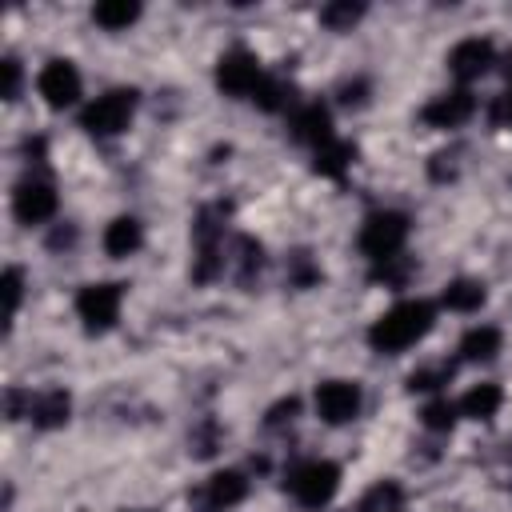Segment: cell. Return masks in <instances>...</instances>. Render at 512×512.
Instances as JSON below:
<instances>
[{
	"mask_svg": "<svg viewBox=\"0 0 512 512\" xmlns=\"http://www.w3.org/2000/svg\"><path fill=\"white\" fill-rule=\"evenodd\" d=\"M432 320H436V308H432L428 300H404V304L388 308V312L368 328V344H372L376 352H404V348H412L416 340L428 336Z\"/></svg>",
	"mask_w": 512,
	"mask_h": 512,
	"instance_id": "obj_1",
	"label": "cell"
},
{
	"mask_svg": "<svg viewBox=\"0 0 512 512\" xmlns=\"http://www.w3.org/2000/svg\"><path fill=\"white\" fill-rule=\"evenodd\" d=\"M404 240H408V216L404 212H372L360 228V252L376 264L400 256Z\"/></svg>",
	"mask_w": 512,
	"mask_h": 512,
	"instance_id": "obj_2",
	"label": "cell"
},
{
	"mask_svg": "<svg viewBox=\"0 0 512 512\" xmlns=\"http://www.w3.org/2000/svg\"><path fill=\"white\" fill-rule=\"evenodd\" d=\"M132 112H136V92H132V88H112V92L96 96V100L84 108L80 124H84L92 136H116V132H124V128L132 124Z\"/></svg>",
	"mask_w": 512,
	"mask_h": 512,
	"instance_id": "obj_3",
	"label": "cell"
},
{
	"mask_svg": "<svg viewBox=\"0 0 512 512\" xmlns=\"http://www.w3.org/2000/svg\"><path fill=\"white\" fill-rule=\"evenodd\" d=\"M288 488L304 508H324L340 488V468L332 460H308L288 472Z\"/></svg>",
	"mask_w": 512,
	"mask_h": 512,
	"instance_id": "obj_4",
	"label": "cell"
},
{
	"mask_svg": "<svg viewBox=\"0 0 512 512\" xmlns=\"http://www.w3.org/2000/svg\"><path fill=\"white\" fill-rule=\"evenodd\" d=\"M120 300H124V284H84L76 296V312L88 332H104L116 324Z\"/></svg>",
	"mask_w": 512,
	"mask_h": 512,
	"instance_id": "obj_5",
	"label": "cell"
},
{
	"mask_svg": "<svg viewBox=\"0 0 512 512\" xmlns=\"http://www.w3.org/2000/svg\"><path fill=\"white\" fill-rule=\"evenodd\" d=\"M216 84L220 92L228 96H256V88L264 84V72H260V60L244 48H232L216 60Z\"/></svg>",
	"mask_w": 512,
	"mask_h": 512,
	"instance_id": "obj_6",
	"label": "cell"
},
{
	"mask_svg": "<svg viewBox=\"0 0 512 512\" xmlns=\"http://www.w3.org/2000/svg\"><path fill=\"white\" fill-rule=\"evenodd\" d=\"M36 88L48 108H68L80 100V72L72 60H48L36 76Z\"/></svg>",
	"mask_w": 512,
	"mask_h": 512,
	"instance_id": "obj_7",
	"label": "cell"
},
{
	"mask_svg": "<svg viewBox=\"0 0 512 512\" xmlns=\"http://www.w3.org/2000/svg\"><path fill=\"white\" fill-rule=\"evenodd\" d=\"M360 404H364V396H360V384H352V380H324V384L316 388V412H320L328 424H348V420H356V416H360Z\"/></svg>",
	"mask_w": 512,
	"mask_h": 512,
	"instance_id": "obj_8",
	"label": "cell"
},
{
	"mask_svg": "<svg viewBox=\"0 0 512 512\" xmlns=\"http://www.w3.org/2000/svg\"><path fill=\"white\" fill-rule=\"evenodd\" d=\"M12 212H16V220L20 224H40V220H48L52 212H56V192H52V184L48 180H20L16 184V192H12Z\"/></svg>",
	"mask_w": 512,
	"mask_h": 512,
	"instance_id": "obj_9",
	"label": "cell"
},
{
	"mask_svg": "<svg viewBox=\"0 0 512 512\" xmlns=\"http://www.w3.org/2000/svg\"><path fill=\"white\" fill-rule=\"evenodd\" d=\"M472 112H476L472 92H468V88H456V92H440V96H432V100L424 104L420 120L432 124V128H456V124H464Z\"/></svg>",
	"mask_w": 512,
	"mask_h": 512,
	"instance_id": "obj_10",
	"label": "cell"
},
{
	"mask_svg": "<svg viewBox=\"0 0 512 512\" xmlns=\"http://www.w3.org/2000/svg\"><path fill=\"white\" fill-rule=\"evenodd\" d=\"M492 60H496V52H492V44L488 40H460L452 52H448V68H452V76L456 80H476V76H484L488 68H492Z\"/></svg>",
	"mask_w": 512,
	"mask_h": 512,
	"instance_id": "obj_11",
	"label": "cell"
},
{
	"mask_svg": "<svg viewBox=\"0 0 512 512\" xmlns=\"http://www.w3.org/2000/svg\"><path fill=\"white\" fill-rule=\"evenodd\" d=\"M244 492H248V480H244L240 472H216V476L204 484V492L196 496V504L208 508V512H224V508L240 504Z\"/></svg>",
	"mask_w": 512,
	"mask_h": 512,
	"instance_id": "obj_12",
	"label": "cell"
},
{
	"mask_svg": "<svg viewBox=\"0 0 512 512\" xmlns=\"http://www.w3.org/2000/svg\"><path fill=\"white\" fill-rule=\"evenodd\" d=\"M292 136H296L300 144L324 148V144L332 140V116H328V108H324L320 100L304 104V108H300V112L292 116Z\"/></svg>",
	"mask_w": 512,
	"mask_h": 512,
	"instance_id": "obj_13",
	"label": "cell"
},
{
	"mask_svg": "<svg viewBox=\"0 0 512 512\" xmlns=\"http://www.w3.org/2000/svg\"><path fill=\"white\" fill-rule=\"evenodd\" d=\"M28 416H32L36 428H60L72 416V396L64 388H44L28 400Z\"/></svg>",
	"mask_w": 512,
	"mask_h": 512,
	"instance_id": "obj_14",
	"label": "cell"
},
{
	"mask_svg": "<svg viewBox=\"0 0 512 512\" xmlns=\"http://www.w3.org/2000/svg\"><path fill=\"white\" fill-rule=\"evenodd\" d=\"M140 244H144V228H140V220H132V216H116V220L104 228V252H108V256H132Z\"/></svg>",
	"mask_w": 512,
	"mask_h": 512,
	"instance_id": "obj_15",
	"label": "cell"
},
{
	"mask_svg": "<svg viewBox=\"0 0 512 512\" xmlns=\"http://www.w3.org/2000/svg\"><path fill=\"white\" fill-rule=\"evenodd\" d=\"M136 16H140V4H136V0H100V4L92 8V20H96L100 28H108V32L128 28Z\"/></svg>",
	"mask_w": 512,
	"mask_h": 512,
	"instance_id": "obj_16",
	"label": "cell"
},
{
	"mask_svg": "<svg viewBox=\"0 0 512 512\" xmlns=\"http://www.w3.org/2000/svg\"><path fill=\"white\" fill-rule=\"evenodd\" d=\"M500 352V332L492 324H480V328H468L464 340H460V356L464 360H492Z\"/></svg>",
	"mask_w": 512,
	"mask_h": 512,
	"instance_id": "obj_17",
	"label": "cell"
},
{
	"mask_svg": "<svg viewBox=\"0 0 512 512\" xmlns=\"http://www.w3.org/2000/svg\"><path fill=\"white\" fill-rule=\"evenodd\" d=\"M500 388L496 384H476V388H468L464 392V400H460V412L464 416H472V420H492L496 416V408H500Z\"/></svg>",
	"mask_w": 512,
	"mask_h": 512,
	"instance_id": "obj_18",
	"label": "cell"
},
{
	"mask_svg": "<svg viewBox=\"0 0 512 512\" xmlns=\"http://www.w3.org/2000/svg\"><path fill=\"white\" fill-rule=\"evenodd\" d=\"M352 144H344V140H328L324 148H316V172L320 176H332V180H340L344 172H348V164H352Z\"/></svg>",
	"mask_w": 512,
	"mask_h": 512,
	"instance_id": "obj_19",
	"label": "cell"
},
{
	"mask_svg": "<svg viewBox=\"0 0 512 512\" xmlns=\"http://www.w3.org/2000/svg\"><path fill=\"white\" fill-rule=\"evenodd\" d=\"M484 304V284L480 280H452L444 288V308L452 312H476Z\"/></svg>",
	"mask_w": 512,
	"mask_h": 512,
	"instance_id": "obj_20",
	"label": "cell"
},
{
	"mask_svg": "<svg viewBox=\"0 0 512 512\" xmlns=\"http://www.w3.org/2000/svg\"><path fill=\"white\" fill-rule=\"evenodd\" d=\"M232 264H236V276H240V284H248L256 272H260V264H264V248L252 240V236H236L232 240Z\"/></svg>",
	"mask_w": 512,
	"mask_h": 512,
	"instance_id": "obj_21",
	"label": "cell"
},
{
	"mask_svg": "<svg viewBox=\"0 0 512 512\" xmlns=\"http://www.w3.org/2000/svg\"><path fill=\"white\" fill-rule=\"evenodd\" d=\"M400 500H404L400 484H396V480H380V484H372V488L364 492L360 512H396V508H400Z\"/></svg>",
	"mask_w": 512,
	"mask_h": 512,
	"instance_id": "obj_22",
	"label": "cell"
},
{
	"mask_svg": "<svg viewBox=\"0 0 512 512\" xmlns=\"http://www.w3.org/2000/svg\"><path fill=\"white\" fill-rule=\"evenodd\" d=\"M364 16V4H352V0H336V4H324L320 20L332 28V32H348L356 20Z\"/></svg>",
	"mask_w": 512,
	"mask_h": 512,
	"instance_id": "obj_23",
	"label": "cell"
},
{
	"mask_svg": "<svg viewBox=\"0 0 512 512\" xmlns=\"http://www.w3.org/2000/svg\"><path fill=\"white\" fill-rule=\"evenodd\" d=\"M288 92H292V88H288L284 80H268V76H264V84L256 88V96H252V100H256L264 112H280V108H288V100H292Z\"/></svg>",
	"mask_w": 512,
	"mask_h": 512,
	"instance_id": "obj_24",
	"label": "cell"
},
{
	"mask_svg": "<svg viewBox=\"0 0 512 512\" xmlns=\"http://www.w3.org/2000/svg\"><path fill=\"white\" fill-rule=\"evenodd\" d=\"M420 420H424V428H432V432H448V428L456 424V404H448V400H432V404L420 412Z\"/></svg>",
	"mask_w": 512,
	"mask_h": 512,
	"instance_id": "obj_25",
	"label": "cell"
},
{
	"mask_svg": "<svg viewBox=\"0 0 512 512\" xmlns=\"http://www.w3.org/2000/svg\"><path fill=\"white\" fill-rule=\"evenodd\" d=\"M0 288H4V316L12 320L16 308H20V292H24V272H20V268H4Z\"/></svg>",
	"mask_w": 512,
	"mask_h": 512,
	"instance_id": "obj_26",
	"label": "cell"
},
{
	"mask_svg": "<svg viewBox=\"0 0 512 512\" xmlns=\"http://www.w3.org/2000/svg\"><path fill=\"white\" fill-rule=\"evenodd\" d=\"M452 380V364H440V368H420V372H412L408 376V388L412 392H428V388H440V384H448Z\"/></svg>",
	"mask_w": 512,
	"mask_h": 512,
	"instance_id": "obj_27",
	"label": "cell"
},
{
	"mask_svg": "<svg viewBox=\"0 0 512 512\" xmlns=\"http://www.w3.org/2000/svg\"><path fill=\"white\" fill-rule=\"evenodd\" d=\"M320 272L312 268V260H308V252H296L292 256V284H300V288H308L312 280H316Z\"/></svg>",
	"mask_w": 512,
	"mask_h": 512,
	"instance_id": "obj_28",
	"label": "cell"
},
{
	"mask_svg": "<svg viewBox=\"0 0 512 512\" xmlns=\"http://www.w3.org/2000/svg\"><path fill=\"white\" fill-rule=\"evenodd\" d=\"M20 92V60H4V100H16Z\"/></svg>",
	"mask_w": 512,
	"mask_h": 512,
	"instance_id": "obj_29",
	"label": "cell"
},
{
	"mask_svg": "<svg viewBox=\"0 0 512 512\" xmlns=\"http://www.w3.org/2000/svg\"><path fill=\"white\" fill-rule=\"evenodd\" d=\"M364 92H368L364 80H348V84H340V100H344V104H364Z\"/></svg>",
	"mask_w": 512,
	"mask_h": 512,
	"instance_id": "obj_30",
	"label": "cell"
},
{
	"mask_svg": "<svg viewBox=\"0 0 512 512\" xmlns=\"http://www.w3.org/2000/svg\"><path fill=\"white\" fill-rule=\"evenodd\" d=\"M296 408H300L296 400H280V404H276V408L268 412V428H276V424H284V420H292V416H296Z\"/></svg>",
	"mask_w": 512,
	"mask_h": 512,
	"instance_id": "obj_31",
	"label": "cell"
},
{
	"mask_svg": "<svg viewBox=\"0 0 512 512\" xmlns=\"http://www.w3.org/2000/svg\"><path fill=\"white\" fill-rule=\"evenodd\" d=\"M492 120H496V124H512V88H508V92L496 100V108H492Z\"/></svg>",
	"mask_w": 512,
	"mask_h": 512,
	"instance_id": "obj_32",
	"label": "cell"
},
{
	"mask_svg": "<svg viewBox=\"0 0 512 512\" xmlns=\"http://www.w3.org/2000/svg\"><path fill=\"white\" fill-rule=\"evenodd\" d=\"M72 240H76V228H56L48 244H52V248H60V244H72Z\"/></svg>",
	"mask_w": 512,
	"mask_h": 512,
	"instance_id": "obj_33",
	"label": "cell"
},
{
	"mask_svg": "<svg viewBox=\"0 0 512 512\" xmlns=\"http://www.w3.org/2000/svg\"><path fill=\"white\" fill-rule=\"evenodd\" d=\"M128 512H148V508H128Z\"/></svg>",
	"mask_w": 512,
	"mask_h": 512,
	"instance_id": "obj_34",
	"label": "cell"
},
{
	"mask_svg": "<svg viewBox=\"0 0 512 512\" xmlns=\"http://www.w3.org/2000/svg\"><path fill=\"white\" fill-rule=\"evenodd\" d=\"M508 80H512V60H508Z\"/></svg>",
	"mask_w": 512,
	"mask_h": 512,
	"instance_id": "obj_35",
	"label": "cell"
}]
</instances>
